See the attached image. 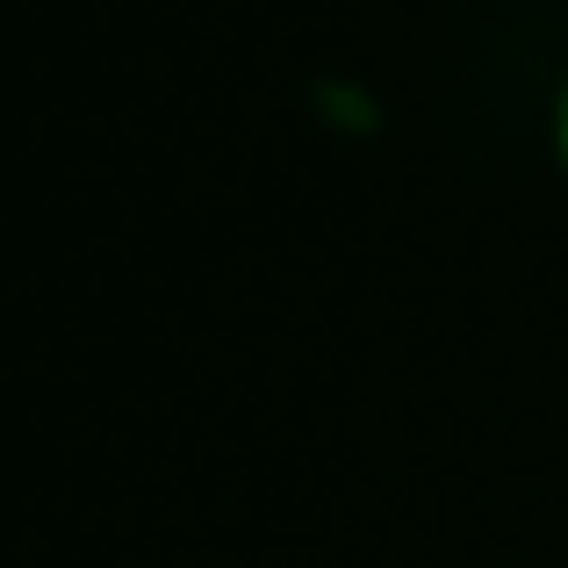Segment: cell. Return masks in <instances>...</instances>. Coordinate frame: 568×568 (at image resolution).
Listing matches in <instances>:
<instances>
[{"mask_svg": "<svg viewBox=\"0 0 568 568\" xmlns=\"http://www.w3.org/2000/svg\"><path fill=\"white\" fill-rule=\"evenodd\" d=\"M561 166H568V94H561Z\"/></svg>", "mask_w": 568, "mask_h": 568, "instance_id": "cell-1", "label": "cell"}]
</instances>
